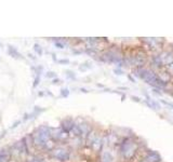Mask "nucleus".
Returning a JSON list of instances; mask_svg holds the SVG:
<instances>
[{
  "mask_svg": "<svg viewBox=\"0 0 173 162\" xmlns=\"http://www.w3.org/2000/svg\"><path fill=\"white\" fill-rule=\"evenodd\" d=\"M8 51H9V52H10L11 54H13V55H14V57H20V54H18V53H16V51H15V50L13 49L12 46H10Z\"/></svg>",
  "mask_w": 173,
  "mask_h": 162,
  "instance_id": "obj_1",
  "label": "nucleus"
}]
</instances>
